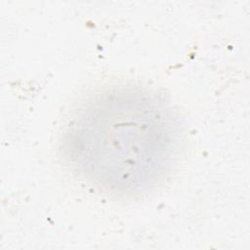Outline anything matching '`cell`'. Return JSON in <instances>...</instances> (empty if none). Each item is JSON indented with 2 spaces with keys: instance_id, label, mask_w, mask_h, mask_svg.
Segmentation results:
<instances>
[{
  "instance_id": "1",
  "label": "cell",
  "mask_w": 250,
  "mask_h": 250,
  "mask_svg": "<svg viewBox=\"0 0 250 250\" xmlns=\"http://www.w3.org/2000/svg\"><path fill=\"white\" fill-rule=\"evenodd\" d=\"M177 143L172 114L161 102L120 88L98 95L79 110L62 150L89 182L114 194H132L161 179Z\"/></svg>"
}]
</instances>
